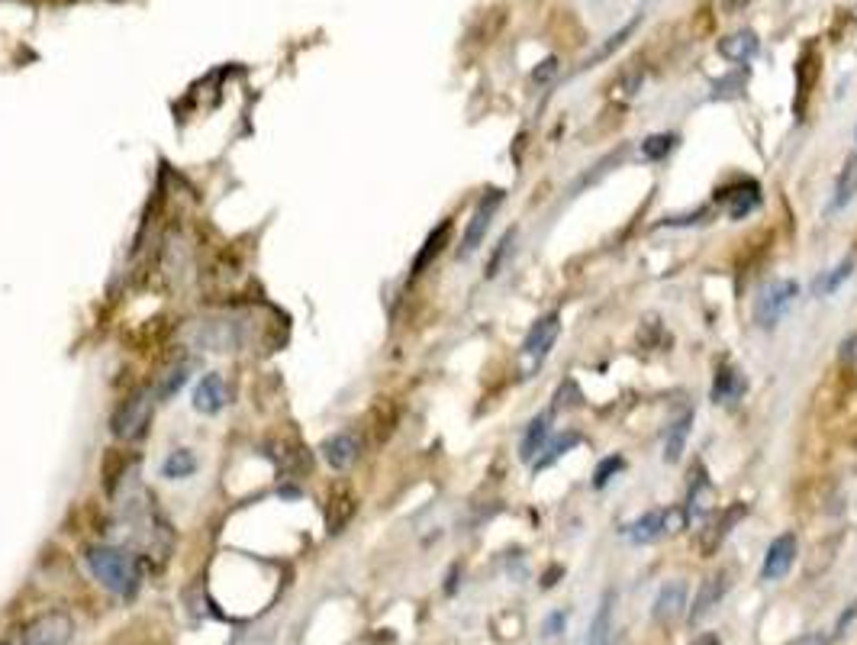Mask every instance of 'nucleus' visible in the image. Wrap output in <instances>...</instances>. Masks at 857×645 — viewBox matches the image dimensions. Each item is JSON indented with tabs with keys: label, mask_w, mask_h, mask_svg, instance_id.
<instances>
[{
	"label": "nucleus",
	"mask_w": 857,
	"mask_h": 645,
	"mask_svg": "<svg viewBox=\"0 0 857 645\" xmlns=\"http://www.w3.org/2000/svg\"><path fill=\"white\" fill-rule=\"evenodd\" d=\"M677 146V136H671V133H658V136H648L645 142H642V152H645V159H651V162H661V159H667V155H671V149Z\"/></svg>",
	"instance_id": "obj_27"
},
{
	"label": "nucleus",
	"mask_w": 857,
	"mask_h": 645,
	"mask_svg": "<svg viewBox=\"0 0 857 645\" xmlns=\"http://www.w3.org/2000/svg\"><path fill=\"white\" fill-rule=\"evenodd\" d=\"M319 455H323V462L332 471H345V468H352L355 458L361 455V439L355 433H348V429H342V433L329 436L323 446H319Z\"/></svg>",
	"instance_id": "obj_10"
},
{
	"label": "nucleus",
	"mask_w": 857,
	"mask_h": 645,
	"mask_svg": "<svg viewBox=\"0 0 857 645\" xmlns=\"http://www.w3.org/2000/svg\"><path fill=\"white\" fill-rule=\"evenodd\" d=\"M165 271L168 275L174 278V281H184L187 275H191V252H187V246L184 242H168V249H165Z\"/></svg>",
	"instance_id": "obj_23"
},
{
	"label": "nucleus",
	"mask_w": 857,
	"mask_h": 645,
	"mask_svg": "<svg viewBox=\"0 0 857 645\" xmlns=\"http://www.w3.org/2000/svg\"><path fill=\"white\" fill-rule=\"evenodd\" d=\"M725 591H729V571H716V575H709L700 587V594H696V604L690 610V623L700 626L706 616L722 604Z\"/></svg>",
	"instance_id": "obj_11"
},
{
	"label": "nucleus",
	"mask_w": 857,
	"mask_h": 645,
	"mask_svg": "<svg viewBox=\"0 0 857 645\" xmlns=\"http://www.w3.org/2000/svg\"><path fill=\"white\" fill-rule=\"evenodd\" d=\"M91 578L116 597H133L142 584V562L136 552L120 546H91L84 552Z\"/></svg>",
	"instance_id": "obj_1"
},
{
	"label": "nucleus",
	"mask_w": 857,
	"mask_h": 645,
	"mask_svg": "<svg viewBox=\"0 0 857 645\" xmlns=\"http://www.w3.org/2000/svg\"><path fill=\"white\" fill-rule=\"evenodd\" d=\"M561 336V317L558 313H545L532 323V329L522 339V355H519V365H522V375L532 378L535 371L545 365L548 352L555 349V342Z\"/></svg>",
	"instance_id": "obj_4"
},
{
	"label": "nucleus",
	"mask_w": 857,
	"mask_h": 645,
	"mask_svg": "<svg viewBox=\"0 0 857 645\" xmlns=\"http://www.w3.org/2000/svg\"><path fill=\"white\" fill-rule=\"evenodd\" d=\"M687 526H700L709 510H713V484L706 481V471L696 475V481L690 484V500H687Z\"/></svg>",
	"instance_id": "obj_18"
},
{
	"label": "nucleus",
	"mask_w": 857,
	"mask_h": 645,
	"mask_svg": "<svg viewBox=\"0 0 857 645\" xmlns=\"http://www.w3.org/2000/svg\"><path fill=\"white\" fill-rule=\"evenodd\" d=\"M448 236H452V220H445V223H439L432 229L429 239H426V246L419 249V255L413 258V275H423V271L435 262V255L448 246Z\"/></svg>",
	"instance_id": "obj_20"
},
{
	"label": "nucleus",
	"mask_w": 857,
	"mask_h": 645,
	"mask_svg": "<svg viewBox=\"0 0 857 645\" xmlns=\"http://www.w3.org/2000/svg\"><path fill=\"white\" fill-rule=\"evenodd\" d=\"M690 429H693V413H684V417L674 423L671 436H667V446H664V458H667V462H677V458L684 455V446H687V439H690Z\"/></svg>",
	"instance_id": "obj_25"
},
{
	"label": "nucleus",
	"mask_w": 857,
	"mask_h": 645,
	"mask_svg": "<svg viewBox=\"0 0 857 645\" xmlns=\"http://www.w3.org/2000/svg\"><path fill=\"white\" fill-rule=\"evenodd\" d=\"M758 204H761V188L754 181H738L735 188L725 191V210H729L732 220H745Z\"/></svg>",
	"instance_id": "obj_16"
},
{
	"label": "nucleus",
	"mask_w": 857,
	"mask_h": 645,
	"mask_svg": "<svg viewBox=\"0 0 857 645\" xmlns=\"http://www.w3.org/2000/svg\"><path fill=\"white\" fill-rule=\"evenodd\" d=\"M513 242H516V229H506V236L500 239V249L493 252V258L487 262V278H497V275H500V268H503V262H506V255L513 252Z\"/></svg>",
	"instance_id": "obj_30"
},
{
	"label": "nucleus",
	"mask_w": 857,
	"mask_h": 645,
	"mask_svg": "<svg viewBox=\"0 0 857 645\" xmlns=\"http://www.w3.org/2000/svg\"><path fill=\"white\" fill-rule=\"evenodd\" d=\"M561 623H564V616H561V613H551L548 620H545V636H558V633H561Z\"/></svg>",
	"instance_id": "obj_32"
},
{
	"label": "nucleus",
	"mask_w": 857,
	"mask_h": 645,
	"mask_svg": "<svg viewBox=\"0 0 857 645\" xmlns=\"http://www.w3.org/2000/svg\"><path fill=\"white\" fill-rule=\"evenodd\" d=\"M551 417H555V410H542L539 417L526 426V433H522V442H519V458H522V462L532 465L535 458L542 455L545 442L551 439Z\"/></svg>",
	"instance_id": "obj_13"
},
{
	"label": "nucleus",
	"mask_w": 857,
	"mask_h": 645,
	"mask_svg": "<svg viewBox=\"0 0 857 645\" xmlns=\"http://www.w3.org/2000/svg\"><path fill=\"white\" fill-rule=\"evenodd\" d=\"M503 200H506L503 191H487L481 200H477V207H474V213H471V223H468V229H464L458 258H468V255H474L477 249H481V242H484V236H487V229H490L493 217H497V210L503 207Z\"/></svg>",
	"instance_id": "obj_7"
},
{
	"label": "nucleus",
	"mask_w": 857,
	"mask_h": 645,
	"mask_svg": "<svg viewBox=\"0 0 857 645\" xmlns=\"http://www.w3.org/2000/svg\"><path fill=\"white\" fill-rule=\"evenodd\" d=\"M693 645H719V639H716L713 633H706V636H700V639H696Z\"/></svg>",
	"instance_id": "obj_35"
},
{
	"label": "nucleus",
	"mask_w": 857,
	"mask_h": 645,
	"mask_svg": "<svg viewBox=\"0 0 857 645\" xmlns=\"http://www.w3.org/2000/svg\"><path fill=\"white\" fill-rule=\"evenodd\" d=\"M75 636V620L65 610H46L20 629V645H65Z\"/></svg>",
	"instance_id": "obj_5"
},
{
	"label": "nucleus",
	"mask_w": 857,
	"mask_h": 645,
	"mask_svg": "<svg viewBox=\"0 0 857 645\" xmlns=\"http://www.w3.org/2000/svg\"><path fill=\"white\" fill-rule=\"evenodd\" d=\"M851 268H854V258H845V262H841L838 268H832L829 275H825L819 284H816V294H832V291H838L841 288V281H848L851 278Z\"/></svg>",
	"instance_id": "obj_29"
},
{
	"label": "nucleus",
	"mask_w": 857,
	"mask_h": 645,
	"mask_svg": "<svg viewBox=\"0 0 857 645\" xmlns=\"http://www.w3.org/2000/svg\"><path fill=\"white\" fill-rule=\"evenodd\" d=\"M187 349L197 352H236L242 349V326L226 317H210V320H191L178 336Z\"/></svg>",
	"instance_id": "obj_2"
},
{
	"label": "nucleus",
	"mask_w": 857,
	"mask_h": 645,
	"mask_svg": "<svg viewBox=\"0 0 857 645\" xmlns=\"http://www.w3.org/2000/svg\"><path fill=\"white\" fill-rule=\"evenodd\" d=\"M626 536L635 542V546H651V542H658L667 536V526H664V507L658 510H648L638 516L635 523L626 526Z\"/></svg>",
	"instance_id": "obj_15"
},
{
	"label": "nucleus",
	"mask_w": 857,
	"mask_h": 645,
	"mask_svg": "<svg viewBox=\"0 0 857 645\" xmlns=\"http://www.w3.org/2000/svg\"><path fill=\"white\" fill-rule=\"evenodd\" d=\"M555 71H558V62H555V59H548V62H542V68H539V71H535V78L545 81V78L555 75Z\"/></svg>",
	"instance_id": "obj_34"
},
{
	"label": "nucleus",
	"mask_w": 857,
	"mask_h": 645,
	"mask_svg": "<svg viewBox=\"0 0 857 645\" xmlns=\"http://www.w3.org/2000/svg\"><path fill=\"white\" fill-rule=\"evenodd\" d=\"M848 355H851V358H857V336L848 342Z\"/></svg>",
	"instance_id": "obj_36"
},
{
	"label": "nucleus",
	"mask_w": 857,
	"mask_h": 645,
	"mask_svg": "<svg viewBox=\"0 0 857 645\" xmlns=\"http://www.w3.org/2000/svg\"><path fill=\"white\" fill-rule=\"evenodd\" d=\"M790 645H829V636H822V633H809V636H800V639L790 642Z\"/></svg>",
	"instance_id": "obj_33"
},
{
	"label": "nucleus",
	"mask_w": 857,
	"mask_h": 645,
	"mask_svg": "<svg viewBox=\"0 0 857 645\" xmlns=\"http://www.w3.org/2000/svg\"><path fill=\"white\" fill-rule=\"evenodd\" d=\"M191 404L197 413H203V417H216L223 407H226V381L220 371H207V375H200L194 394H191Z\"/></svg>",
	"instance_id": "obj_9"
},
{
	"label": "nucleus",
	"mask_w": 857,
	"mask_h": 645,
	"mask_svg": "<svg viewBox=\"0 0 857 645\" xmlns=\"http://www.w3.org/2000/svg\"><path fill=\"white\" fill-rule=\"evenodd\" d=\"M635 26H638V17H635V20H632L629 26H622V30H616L613 36H609V39H606V46H603V49H597V52H593V55H590V59L584 62V68H590V65H597V62H603V59H609V55H613V52H616V49L622 46V42H626V39H629V36L635 33Z\"/></svg>",
	"instance_id": "obj_26"
},
{
	"label": "nucleus",
	"mask_w": 857,
	"mask_h": 645,
	"mask_svg": "<svg viewBox=\"0 0 857 645\" xmlns=\"http://www.w3.org/2000/svg\"><path fill=\"white\" fill-rule=\"evenodd\" d=\"M0 645H7V642H0Z\"/></svg>",
	"instance_id": "obj_37"
},
{
	"label": "nucleus",
	"mask_w": 857,
	"mask_h": 645,
	"mask_svg": "<svg viewBox=\"0 0 857 645\" xmlns=\"http://www.w3.org/2000/svg\"><path fill=\"white\" fill-rule=\"evenodd\" d=\"M184 384H187V368H174V371H168L165 384L158 387V394H162V400H168V397H174V394H178Z\"/></svg>",
	"instance_id": "obj_31"
},
{
	"label": "nucleus",
	"mask_w": 857,
	"mask_h": 645,
	"mask_svg": "<svg viewBox=\"0 0 857 645\" xmlns=\"http://www.w3.org/2000/svg\"><path fill=\"white\" fill-rule=\"evenodd\" d=\"M197 455L191 449H174L168 452V458L162 462V478L168 481H187L197 475Z\"/></svg>",
	"instance_id": "obj_21"
},
{
	"label": "nucleus",
	"mask_w": 857,
	"mask_h": 645,
	"mask_svg": "<svg viewBox=\"0 0 857 645\" xmlns=\"http://www.w3.org/2000/svg\"><path fill=\"white\" fill-rule=\"evenodd\" d=\"M622 468H626V458H622V455H606L603 462L593 468V487H597V491H603V487L613 481Z\"/></svg>",
	"instance_id": "obj_28"
},
{
	"label": "nucleus",
	"mask_w": 857,
	"mask_h": 645,
	"mask_svg": "<svg viewBox=\"0 0 857 645\" xmlns=\"http://www.w3.org/2000/svg\"><path fill=\"white\" fill-rule=\"evenodd\" d=\"M761 52V39L754 36L751 30H738L732 36L719 39V55L729 62H751L754 55Z\"/></svg>",
	"instance_id": "obj_17"
},
{
	"label": "nucleus",
	"mask_w": 857,
	"mask_h": 645,
	"mask_svg": "<svg viewBox=\"0 0 857 645\" xmlns=\"http://www.w3.org/2000/svg\"><path fill=\"white\" fill-rule=\"evenodd\" d=\"M796 297H800V284H796L793 278L767 281L764 288L754 294V323H758L761 329H774L783 317H787V310L793 307Z\"/></svg>",
	"instance_id": "obj_3"
},
{
	"label": "nucleus",
	"mask_w": 857,
	"mask_h": 645,
	"mask_svg": "<svg viewBox=\"0 0 857 645\" xmlns=\"http://www.w3.org/2000/svg\"><path fill=\"white\" fill-rule=\"evenodd\" d=\"M800 555V546H796V536L793 533H783L771 542V549L764 555V568H761V578L764 581H780L790 575V568Z\"/></svg>",
	"instance_id": "obj_8"
},
{
	"label": "nucleus",
	"mask_w": 857,
	"mask_h": 645,
	"mask_svg": "<svg viewBox=\"0 0 857 645\" xmlns=\"http://www.w3.org/2000/svg\"><path fill=\"white\" fill-rule=\"evenodd\" d=\"M745 394V375L738 371L732 362L719 365L716 371V381H713V400L716 404H732V400H738Z\"/></svg>",
	"instance_id": "obj_19"
},
{
	"label": "nucleus",
	"mask_w": 857,
	"mask_h": 645,
	"mask_svg": "<svg viewBox=\"0 0 857 645\" xmlns=\"http://www.w3.org/2000/svg\"><path fill=\"white\" fill-rule=\"evenodd\" d=\"M574 446H580V436H577V433H561V436H551V439L545 442L542 455H539V458H535V462H532V468H535V471H545V468H551L555 462H561V458L568 455Z\"/></svg>",
	"instance_id": "obj_22"
},
{
	"label": "nucleus",
	"mask_w": 857,
	"mask_h": 645,
	"mask_svg": "<svg viewBox=\"0 0 857 645\" xmlns=\"http://www.w3.org/2000/svg\"><path fill=\"white\" fill-rule=\"evenodd\" d=\"M149 417H152V391L149 387H142V391L129 394L123 404L113 410L110 429H113L116 439H136V436H142Z\"/></svg>",
	"instance_id": "obj_6"
},
{
	"label": "nucleus",
	"mask_w": 857,
	"mask_h": 645,
	"mask_svg": "<svg viewBox=\"0 0 857 645\" xmlns=\"http://www.w3.org/2000/svg\"><path fill=\"white\" fill-rule=\"evenodd\" d=\"M684 607H687V584L684 581H667L661 587L655 607H651V620L661 623V626H671L677 616L684 613Z\"/></svg>",
	"instance_id": "obj_12"
},
{
	"label": "nucleus",
	"mask_w": 857,
	"mask_h": 645,
	"mask_svg": "<svg viewBox=\"0 0 857 645\" xmlns=\"http://www.w3.org/2000/svg\"><path fill=\"white\" fill-rule=\"evenodd\" d=\"M857 197V152L851 155V159L845 162V168H841L838 175V188H835V210H841L845 204H851V200Z\"/></svg>",
	"instance_id": "obj_24"
},
{
	"label": "nucleus",
	"mask_w": 857,
	"mask_h": 645,
	"mask_svg": "<svg viewBox=\"0 0 857 645\" xmlns=\"http://www.w3.org/2000/svg\"><path fill=\"white\" fill-rule=\"evenodd\" d=\"M613 620H616V591H606L597 613H593L587 645H613Z\"/></svg>",
	"instance_id": "obj_14"
}]
</instances>
